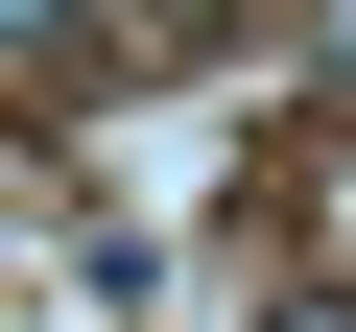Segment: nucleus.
Wrapping results in <instances>:
<instances>
[{
  "mask_svg": "<svg viewBox=\"0 0 356 332\" xmlns=\"http://www.w3.org/2000/svg\"><path fill=\"white\" fill-rule=\"evenodd\" d=\"M285 332H356V308H285Z\"/></svg>",
  "mask_w": 356,
  "mask_h": 332,
  "instance_id": "f257e3e1",
  "label": "nucleus"
}]
</instances>
